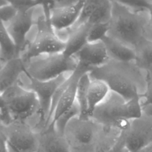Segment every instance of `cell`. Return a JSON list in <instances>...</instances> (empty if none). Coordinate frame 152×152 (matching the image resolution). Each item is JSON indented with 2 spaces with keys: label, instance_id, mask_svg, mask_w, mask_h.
Here are the masks:
<instances>
[{
  "label": "cell",
  "instance_id": "3",
  "mask_svg": "<svg viewBox=\"0 0 152 152\" xmlns=\"http://www.w3.org/2000/svg\"><path fill=\"white\" fill-rule=\"evenodd\" d=\"M141 96L125 101L121 96L110 91L106 98L94 110L90 119L99 124L125 130L129 121L141 116L143 113Z\"/></svg>",
  "mask_w": 152,
  "mask_h": 152
},
{
  "label": "cell",
  "instance_id": "30",
  "mask_svg": "<svg viewBox=\"0 0 152 152\" xmlns=\"http://www.w3.org/2000/svg\"><path fill=\"white\" fill-rule=\"evenodd\" d=\"M8 4L14 7L17 11L27 10L39 6V3L33 0H5Z\"/></svg>",
  "mask_w": 152,
  "mask_h": 152
},
{
  "label": "cell",
  "instance_id": "25",
  "mask_svg": "<svg viewBox=\"0 0 152 152\" xmlns=\"http://www.w3.org/2000/svg\"><path fill=\"white\" fill-rule=\"evenodd\" d=\"M80 114V107L75 100L74 104L68 110H67L64 113H62L55 121V122L51 125H55V127L56 129L59 133L64 135L66 127L68 124V123L73 118L79 116Z\"/></svg>",
  "mask_w": 152,
  "mask_h": 152
},
{
  "label": "cell",
  "instance_id": "41",
  "mask_svg": "<svg viewBox=\"0 0 152 152\" xmlns=\"http://www.w3.org/2000/svg\"><path fill=\"white\" fill-rule=\"evenodd\" d=\"M4 63V62L2 61V58H1V50H0V69L2 68V67L3 66Z\"/></svg>",
  "mask_w": 152,
  "mask_h": 152
},
{
  "label": "cell",
  "instance_id": "20",
  "mask_svg": "<svg viewBox=\"0 0 152 152\" xmlns=\"http://www.w3.org/2000/svg\"><path fill=\"white\" fill-rule=\"evenodd\" d=\"M121 132L117 128L102 125L93 144L96 152H109L112 150Z\"/></svg>",
  "mask_w": 152,
  "mask_h": 152
},
{
  "label": "cell",
  "instance_id": "10",
  "mask_svg": "<svg viewBox=\"0 0 152 152\" xmlns=\"http://www.w3.org/2000/svg\"><path fill=\"white\" fill-rule=\"evenodd\" d=\"M36 8L17 11L15 16L5 24L7 31L15 43L19 56L27 46V36L34 24L33 12Z\"/></svg>",
  "mask_w": 152,
  "mask_h": 152
},
{
  "label": "cell",
  "instance_id": "6",
  "mask_svg": "<svg viewBox=\"0 0 152 152\" xmlns=\"http://www.w3.org/2000/svg\"><path fill=\"white\" fill-rule=\"evenodd\" d=\"M121 135L130 152H138L152 143V115L143 112L139 118L130 120Z\"/></svg>",
  "mask_w": 152,
  "mask_h": 152
},
{
  "label": "cell",
  "instance_id": "42",
  "mask_svg": "<svg viewBox=\"0 0 152 152\" xmlns=\"http://www.w3.org/2000/svg\"><path fill=\"white\" fill-rule=\"evenodd\" d=\"M33 1H37V2H38L39 3V6H40V0H33Z\"/></svg>",
  "mask_w": 152,
  "mask_h": 152
},
{
  "label": "cell",
  "instance_id": "4",
  "mask_svg": "<svg viewBox=\"0 0 152 152\" xmlns=\"http://www.w3.org/2000/svg\"><path fill=\"white\" fill-rule=\"evenodd\" d=\"M25 74L39 81H48L76 68L78 62L74 58H66L62 53L47 54L24 62Z\"/></svg>",
  "mask_w": 152,
  "mask_h": 152
},
{
  "label": "cell",
  "instance_id": "33",
  "mask_svg": "<svg viewBox=\"0 0 152 152\" xmlns=\"http://www.w3.org/2000/svg\"><path fill=\"white\" fill-rule=\"evenodd\" d=\"M0 152H10L4 132V127L0 128Z\"/></svg>",
  "mask_w": 152,
  "mask_h": 152
},
{
  "label": "cell",
  "instance_id": "17",
  "mask_svg": "<svg viewBox=\"0 0 152 152\" xmlns=\"http://www.w3.org/2000/svg\"><path fill=\"white\" fill-rule=\"evenodd\" d=\"M25 71V64L20 56L6 62L0 69V94L18 83Z\"/></svg>",
  "mask_w": 152,
  "mask_h": 152
},
{
  "label": "cell",
  "instance_id": "11",
  "mask_svg": "<svg viewBox=\"0 0 152 152\" xmlns=\"http://www.w3.org/2000/svg\"><path fill=\"white\" fill-rule=\"evenodd\" d=\"M6 105L13 121L26 122L39 110V104L35 93L27 89L8 101Z\"/></svg>",
  "mask_w": 152,
  "mask_h": 152
},
{
  "label": "cell",
  "instance_id": "19",
  "mask_svg": "<svg viewBox=\"0 0 152 152\" xmlns=\"http://www.w3.org/2000/svg\"><path fill=\"white\" fill-rule=\"evenodd\" d=\"M110 90L107 84L100 80H91L88 90V116L90 118L95 108L108 96Z\"/></svg>",
  "mask_w": 152,
  "mask_h": 152
},
{
  "label": "cell",
  "instance_id": "38",
  "mask_svg": "<svg viewBox=\"0 0 152 152\" xmlns=\"http://www.w3.org/2000/svg\"><path fill=\"white\" fill-rule=\"evenodd\" d=\"M147 11L149 15V20H150V24L152 27V3L149 5L147 9Z\"/></svg>",
  "mask_w": 152,
  "mask_h": 152
},
{
  "label": "cell",
  "instance_id": "32",
  "mask_svg": "<svg viewBox=\"0 0 152 152\" xmlns=\"http://www.w3.org/2000/svg\"><path fill=\"white\" fill-rule=\"evenodd\" d=\"M63 0H40V6L42 7L43 14H49L50 10L59 7Z\"/></svg>",
  "mask_w": 152,
  "mask_h": 152
},
{
  "label": "cell",
  "instance_id": "26",
  "mask_svg": "<svg viewBox=\"0 0 152 152\" xmlns=\"http://www.w3.org/2000/svg\"><path fill=\"white\" fill-rule=\"evenodd\" d=\"M102 0H84L78 18L74 25L69 28H74L87 22Z\"/></svg>",
  "mask_w": 152,
  "mask_h": 152
},
{
  "label": "cell",
  "instance_id": "8",
  "mask_svg": "<svg viewBox=\"0 0 152 152\" xmlns=\"http://www.w3.org/2000/svg\"><path fill=\"white\" fill-rule=\"evenodd\" d=\"M66 74H62L48 81H39L25 74L28 80L26 89L34 92L37 98L39 104V125L43 127L48 118L52 99L55 91L69 76H66Z\"/></svg>",
  "mask_w": 152,
  "mask_h": 152
},
{
  "label": "cell",
  "instance_id": "31",
  "mask_svg": "<svg viewBox=\"0 0 152 152\" xmlns=\"http://www.w3.org/2000/svg\"><path fill=\"white\" fill-rule=\"evenodd\" d=\"M17 10L10 4L0 7V20L4 24L9 22L16 14Z\"/></svg>",
  "mask_w": 152,
  "mask_h": 152
},
{
  "label": "cell",
  "instance_id": "28",
  "mask_svg": "<svg viewBox=\"0 0 152 152\" xmlns=\"http://www.w3.org/2000/svg\"><path fill=\"white\" fill-rule=\"evenodd\" d=\"M117 3L135 11L147 10L152 0H113Z\"/></svg>",
  "mask_w": 152,
  "mask_h": 152
},
{
  "label": "cell",
  "instance_id": "5",
  "mask_svg": "<svg viewBox=\"0 0 152 152\" xmlns=\"http://www.w3.org/2000/svg\"><path fill=\"white\" fill-rule=\"evenodd\" d=\"M36 25L37 31L34 39L20 55L24 62L40 55L62 53L65 47V41L58 37L52 27L50 16L44 14L39 15Z\"/></svg>",
  "mask_w": 152,
  "mask_h": 152
},
{
  "label": "cell",
  "instance_id": "35",
  "mask_svg": "<svg viewBox=\"0 0 152 152\" xmlns=\"http://www.w3.org/2000/svg\"><path fill=\"white\" fill-rule=\"evenodd\" d=\"M71 152H96L93 144L71 148Z\"/></svg>",
  "mask_w": 152,
  "mask_h": 152
},
{
  "label": "cell",
  "instance_id": "24",
  "mask_svg": "<svg viewBox=\"0 0 152 152\" xmlns=\"http://www.w3.org/2000/svg\"><path fill=\"white\" fill-rule=\"evenodd\" d=\"M111 0H102L87 23L90 25L108 23L112 16Z\"/></svg>",
  "mask_w": 152,
  "mask_h": 152
},
{
  "label": "cell",
  "instance_id": "12",
  "mask_svg": "<svg viewBox=\"0 0 152 152\" xmlns=\"http://www.w3.org/2000/svg\"><path fill=\"white\" fill-rule=\"evenodd\" d=\"M91 69V68L78 62L76 68L68 77V86L56 105L49 125L53 124L62 113L74 104L76 100V91L78 81L83 75L89 72Z\"/></svg>",
  "mask_w": 152,
  "mask_h": 152
},
{
  "label": "cell",
  "instance_id": "23",
  "mask_svg": "<svg viewBox=\"0 0 152 152\" xmlns=\"http://www.w3.org/2000/svg\"><path fill=\"white\" fill-rule=\"evenodd\" d=\"M0 50L1 58L4 64L19 56L15 43L7 31L5 24L1 20H0Z\"/></svg>",
  "mask_w": 152,
  "mask_h": 152
},
{
  "label": "cell",
  "instance_id": "44",
  "mask_svg": "<svg viewBox=\"0 0 152 152\" xmlns=\"http://www.w3.org/2000/svg\"><path fill=\"white\" fill-rule=\"evenodd\" d=\"M109 152H113V149H112V150H111L110 151H109Z\"/></svg>",
  "mask_w": 152,
  "mask_h": 152
},
{
  "label": "cell",
  "instance_id": "22",
  "mask_svg": "<svg viewBox=\"0 0 152 152\" xmlns=\"http://www.w3.org/2000/svg\"><path fill=\"white\" fill-rule=\"evenodd\" d=\"M91 81L88 72L83 75L80 78L76 91V102L80 109L78 116L81 119H89L88 116V90Z\"/></svg>",
  "mask_w": 152,
  "mask_h": 152
},
{
  "label": "cell",
  "instance_id": "13",
  "mask_svg": "<svg viewBox=\"0 0 152 152\" xmlns=\"http://www.w3.org/2000/svg\"><path fill=\"white\" fill-rule=\"evenodd\" d=\"M36 152H71V147L65 135L50 124L38 133Z\"/></svg>",
  "mask_w": 152,
  "mask_h": 152
},
{
  "label": "cell",
  "instance_id": "39",
  "mask_svg": "<svg viewBox=\"0 0 152 152\" xmlns=\"http://www.w3.org/2000/svg\"><path fill=\"white\" fill-rule=\"evenodd\" d=\"M138 152H152V143L141 149Z\"/></svg>",
  "mask_w": 152,
  "mask_h": 152
},
{
  "label": "cell",
  "instance_id": "7",
  "mask_svg": "<svg viewBox=\"0 0 152 152\" xmlns=\"http://www.w3.org/2000/svg\"><path fill=\"white\" fill-rule=\"evenodd\" d=\"M10 152H36L38 134L26 122L14 121L4 127Z\"/></svg>",
  "mask_w": 152,
  "mask_h": 152
},
{
  "label": "cell",
  "instance_id": "14",
  "mask_svg": "<svg viewBox=\"0 0 152 152\" xmlns=\"http://www.w3.org/2000/svg\"><path fill=\"white\" fill-rule=\"evenodd\" d=\"M84 0L72 6L58 7L50 10V21L55 31L72 27L77 21Z\"/></svg>",
  "mask_w": 152,
  "mask_h": 152
},
{
  "label": "cell",
  "instance_id": "37",
  "mask_svg": "<svg viewBox=\"0 0 152 152\" xmlns=\"http://www.w3.org/2000/svg\"><path fill=\"white\" fill-rule=\"evenodd\" d=\"M142 111L144 113L152 115V105H147L142 107Z\"/></svg>",
  "mask_w": 152,
  "mask_h": 152
},
{
  "label": "cell",
  "instance_id": "34",
  "mask_svg": "<svg viewBox=\"0 0 152 152\" xmlns=\"http://www.w3.org/2000/svg\"><path fill=\"white\" fill-rule=\"evenodd\" d=\"M113 152H130L128 148L125 145L124 140L120 135L117 142L113 148Z\"/></svg>",
  "mask_w": 152,
  "mask_h": 152
},
{
  "label": "cell",
  "instance_id": "21",
  "mask_svg": "<svg viewBox=\"0 0 152 152\" xmlns=\"http://www.w3.org/2000/svg\"><path fill=\"white\" fill-rule=\"evenodd\" d=\"M136 64L146 72L152 73V40L143 39L135 48Z\"/></svg>",
  "mask_w": 152,
  "mask_h": 152
},
{
  "label": "cell",
  "instance_id": "9",
  "mask_svg": "<svg viewBox=\"0 0 152 152\" xmlns=\"http://www.w3.org/2000/svg\"><path fill=\"white\" fill-rule=\"evenodd\" d=\"M102 125L93 119L73 118L67 125L65 136L70 147L94 144Z\"/></svg>",
  "mask_w": 152,
  "mask_h": 152
},
{
  "label": "cell",
  "instance_id": "43",
  "mask_svg": "<svg viewBox=\"0 0 152 152\" xmlns=\"http://www.w3.org/2000/svg\"><path fill=\"white\" fill-rule=\"evenodd\" d=\"M3 127H4V126H3L2 125L0 124V128H3Z\"/></svg>",
  "mask_w": 152,
  "mask_h": 152
},
{
  "label": "cell",
  "instance_id": "36",
  "mask_svg": "<svg viewBox=\"0 0 152 152\" xmlns=\"http://www.w3.org/2000/svg\"><path fill=\"white\" fill-rule=\"evenodd\" d=\"M82 0H63L62 4L59 7H65V6H72L77 4L78 2Z\"/></svg>",
  "mask_w": 152,
  "mask_h": 152
},
{
  "label": "cell",
  "instance_id": "27",
  "mask_svg": "<svg viewBox=\"0 0 152 152\" xmlns=\"http://www.w3.org/2000/svg\"><path fill=\"white\" fill-rule=\"evenodd\" d=\"M109 30L108 23H100L91 25L87 35V42L93 43L102 41L107 36Z\"/></svg>",
  "mask_w": 152,
  "mask_h": 152
},
{
  "label": "cell",
  "instance_id": "40",
  "mask_svg": "<svg viewBox=\"0 0 152 152\" xmlns=\"http://www.w3.org/2000/svg\"><path fill=\"white\" fill-rule=\"evenodd\" d=\"M7 4H8L5 0H0V7L5 5Z\"/></svg>",
  "mask_w": 152,
  "mask_h": 152
},
{
  "label": "cell",
  "instance_id": "2",
  "mask_svg": "<svg viewBox=\"0 0 152 152\" xmlns=\"http://www.w3.org/2000/svg\"><path fill=\"white\" fill-rule=\"evenodd\" d=\"M112 16L107 36L134 49L144 38L150 24L147 10L135 11L111 0Z\"/></svg>",
  "mask_w": 152,
  "mask_h": 152
},
{
  "label": "cell",
  "instance_id": "18",
  "mask_svg": "<svg viewBox=\"0 0 152 152\" xmlns=\"http://www.w3.org/2000/svg\"><path fill=\"white\" fill-rule=\"evenodd\" d=\"M102 42L110 59L122 62L135 61L136 56L134 49L108 36H106Z\"/></svg>",
  "mask_w": 152,
  "mask_h": 152
},
{
  "label": "cell",
  "instance_id": "29",
  "mask_svg": "<svg viewBox=\"0 0 152 152\" xmlns=\"http://www.w3.org/2000/svg\"><path fill=\"white\" fill-rule=\"evenodd\" d=\"M146 88L140 98L142 107L152 105V73L146 72Z\"/></svg>",
  "mask_w": 152,
  "mask_h": 152
},
{
  "label": "cell",
  "instance_id": "1",
  "mask_svg": "<svg viewBox=\"0 0 152 152\" xmlns=\"http://www.w3.org/2000/svg\"><path fill=\"white\" fill-rule=\"evenodd\" d=\"M88 74L91 80L104 81L110 91L125 101L141 96L146 88V72L135 61L122 62L109 59L104 64L93 68Z\"/></svg>",
  "mask_w": 152,
  "mask_h": 152
},
{
  "label": "cell",
  "instance_id": "16",
  "mask_svg": "<svg viewBox=\"0 0 152 152\" xmlns=\"http://www.w3.org/2000/svg\"><path fill=\"white\" fill-rule=\"evenodd\" d=\"M91 26L86 23L78 27L61 31L66 37L65 47L62 52L66 58L74 57L87 43V35Z\"/></svg>",
  "mask_w": 152,
  "mask_h": 152
},
{
  "label": "cell",
  "instance_id": "15",
  "mask_svg": "<svg viewBox=\"0 0 152 152\" xmlns=\"http://www.w3.org/2000/svg\"><path fill=\"white\" fill-rule=\"evenodd\" d=\"M74 57L78 62L91 69L104 64L109 59L102 41L87 42Z\"/></svg>",
  "mask_w": 152,
  "mask_h": 152
}]
</instances>
